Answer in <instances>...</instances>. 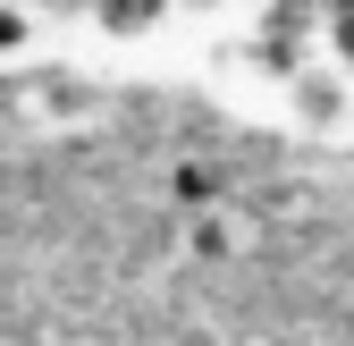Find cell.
Segmentation results:
<instances>
[{
	"label": "cell",
	"mask_w": 354,
	"mask_h": 346,
	"mask_svg": "<svg viewBox=\"0 0 354 346\" xmlns=\"http://www.w3.org/2000/svg\"><path fill=\"white\" fill-rule=\"evenodd\" d=\"M93 110H102L93 76H76V68H34L26 76V118H42V127H84Z\"/></svg>",
	"instance_id": "1"
},
{
	"label": "cell",
	"mask_w": 354,
	"mask_h": 346,
	"mask_svg": "<svg viewBox=\"0 0 354 346\" xmlns=\"http://www.w3.org/2000/svg\"><path fill=\"white\" fill-rule=\"evenodd\" d=\"M287 102H295V118L304 127H346V110H354V76L346 68H329V60H304L295 76H287Z\"/></svg>",
	"instance_id": "2"
},
{
	"label": "cell",
	"mask_w": 354,
	"mask_h": 346,
	"mask_svg": "<svg viewBox=\"0 0 354 346\" xmlns=\"http://www.w3.org/2000/svg\"><path fill=\"white\" fill-rule=\"evenodd\" d=\"M186 253H194V262H236V253H245V220H236L228 203L186 211Z\"/></svg>",
	"instance_id": "3"
},
{
	"label": "cell",
	"mask_w": 354,
	"mask_h": 346,
	"mask_svg": "<svg viewBox=\"0 0 354 346\" xmlns=\"http://www.w3.org/2000/svg\"><path fill=\"white\" fill-rule=\"evenodd\" d=\"M84 9H93V26H102V34H118V42H127V34H152V26L177 9V0H84Z\"/></svg>",
	"instance_id": "4"
},
{
	"label": "cell",
	"mask_w": 354,
	"mask_h": 346,
	"mask_svg": "<svg viewBox=\"0 0 354 346\" xmlns=\"http://www.w3.org/2000/svg\"><path fill=\"white\" fill-rule=\"evenodd\" d=\"M169 203H177V211H211V203H219V169H211V161H177V169H169Z\"/></svg>",
	"instance_id": "5"
},
{
	"label": "cell",
	"mask_w": 354,
	"mask_h": 346,
	"mask_svg": "<svg viewBox=\"0 0 354 346\" xmlns=\"http://www.w3.org/2000/svg\"><path fill=\"white\" fill-rule=\"evenodd\" d=\"M26 42H34V9H26V0H0V68H9Z\"/></svg>",
	"instance_id": "6"
},
{
	"label": "cell",
	"mask_w": 354,
	"mask_h": 346,
	"mask_svg": "<svg viewBox=\"0 0 354 346\" xmlns=\"http://www.w3.org/2000/svg\"><path fill=\"white\" fill-rule=\"evenodd\" d=\"M321 42H329V68L354 76V9H346V17H321Z\"/></svg>",
	"instance_id": "7"
},
{
	"label": "cell",
	"mask_w": 354,
	"mask_h": 346,
	"mask_svg": "<svg viewBox=\"0 0 354 346\" xmlns=\"http://www.w3.org/2000/svg\"><path fill=\"white\" fill-rule=\"evenodd\" d=\"M346 9H354V0H321V17H346Z\"/></svg>",
	"instance_id": "8"
}]
</instances>
